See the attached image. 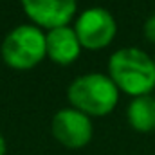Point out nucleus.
<instances>
[{"instance_id": "obj_1", "label": "nucleus", "mask_w": 155, "mask_h": 155, "mask_svg": "<svg viewBox=\"0 0 155 155\" xmlns=\"http://www.w3.org/2000/svg\"><path fill=\"white\" fill-rule=\"evenodd\" d=\"M108 76L119 90L139 97L155 87V61L137 47L116 51L108 60Z\"/></svg>"}, {"instance_id": "obj_2", "label": "nucleus", "mask_w": 155, "mask_h": 155, "mask_svg": "<svg viewBox=\"0 0 155 155\" xmlns=\"http://www.w3.org/2000/svg\"><path fill=\"white\" fill-rule=\"evenodd\" d=\"M67 97L79 112L87 116H107L117 105L119 88L110 76L101 72H88L74 78L67 88Z\"/></svg>"}, {"instance_id": "obj_3", "label": "nucleus", "mask_w": 155, "mask_h": 155, "mask_svg": "<svg viewBox=\"0 0 155 155\" xmlns=\"http://www.w3.org/2000/svg\"><path fill=\"white\" fill-rule=\"evenodd\" d=\"M0 52L2 60L11 69L16 71L33 69L47 56L45 33L38 25L22 24L5 35Z\"/></svg>"}, {"instance_id": "obj_4", "label": "nucleus", "mask_w": 155, "mask_h": 155, "mask_svg": "<svg viewBox=\"0 0 155 155\" xmlns=\"http://www.w3.org/2000/svg\"><path fill=\"white\" fill-rule=\"evenodd\" d=\"M117 31L116 18L105 7H88L78 16L74 24V33L81 47L88 51H97L114 40Z\"/></svg>"}, {"instance_id": "obj_5", "label": "nucleus", "mask_w": 155, "mask_h": 155, "mask_svg": "<svg viewBox=\"0 0 155 155\" xmlns=\"http://www.w3.org/2000/svg\"><path fill=\"white\" fill-rule=\"evenodd\" d=\"M51 132L60 144L71 150H78L90 143L94 128L90 117L71 107L61 108L54 114L51 121Z\"/></svg>"}, {"instance_id": "obj_6", "label": "nucleus", "mask_w": 155, "mask_h": 155, "mask_svg": "<svg viewBox=\"0 0 155 155\" xmlns=\"http://www.w3.org/2000/svg\"><path fill=\"white\" fill-rule=\"evenodd\" d=\"M24 13L40 29H56L69 25L76 13V0H20Z\"/></svg>"}, {"instance_id": "obj_7", "label": "nucleus", "mask_w": 155, "mask_h": 155, "mask_svg": "<svg viewBox=\"0 0 155 155\" xmlns=\"http://www.w3.org/2000/svg\"><path fill=\"white\" fill-rule=\"evenodd\" d=\"M45 47H47V56L60 65H69L76 61L81 52V43L74 33V27L71 25H61L47 31Z\"/></svg>"}, {"instance_id": "obj_8", "label": "nucleus", "mask_w": 155, "mask_h": 155, "mask_svg": "<svg viewBox=\"0 0 155 155\" xmlns=\"http://www.w3.org/2000/svg\"><path fill=\"white\" fill-rule=\"evenodd\" d=\"M128 123L137 132H152L155 130V97L139 96L134 97L126 110Z\"/></svg>"}, {"instance_id": "obj_9", "label": "nucleus", "mask_w": 155, "mask_h": 155, "mask_svg": "<svg viewBox=\"0 0 155 155\" xmlns=\"http://www.w3.org/2000/svg\"><path fill=\"white\" fill-rule=\"evenodd\" d=\"M144 35H146V38L150 40V41L155 43V13L146 20V24H144Z\"/></svg>"}, {"instance_id": "obj_10", "label": "nucleus", "mask_w": 155, "mask_h": 155, "mask_svg": "<svg viewBox=\"0 0 155 155\" xmlns=\"http://www.w3.org/2000/svg\"><path fill=\"white\" fill-rule=\"evenodd\" d=\"M5 150H7V144H5V139H4V135L0 134V155H5Z\"/></svg>"}, {"instance_id": "obj_11", "label": "nucleus", "mask_w": 155, "mask_h": 155, "mask_svg": "<svg viewBox=\"0 0 155 155\" xmlns=\"http://www.w3.org/2000/svg\"><path fill=\"white\" fill-rule=\"evenodd\" d=\"M153 61H155V60H153Z\"/></svg>"}]
</instances>
